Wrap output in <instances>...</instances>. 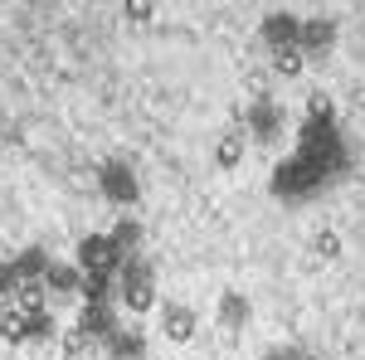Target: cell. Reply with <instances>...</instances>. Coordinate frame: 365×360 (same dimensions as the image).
<instances>
[{
    "label": "cell",
    "mask_w": 365,
    "mask_h": 360,
    "mask_svg": "<svg viewBox=\"0 0 365 360\" xmlns=\"http://www.w3.org/2000/svg\"><path fill=\"white\" fill-rule=\"evenodd\" d=\"M297 151L312 156V161H322L336 180L351 170V146L341 137L336 117H307V122H302V137H297Z\"/></svg>",
    "instance_id": "obj_2"
},
{
    "label": "cell",
    "mask_w": 365,
    "mask_h": 360,
    "mask_svg": "<svg viewBox=\"0 0 365 360\" xmlns=\"http://www.w3.org/2000/svg\"><path fill=\"white\" fill-rule=\"evenodd\" d=\"M273 73L297 78V73H302V44H282V49H273Z\"/></svg>",
    "instance_id": "obj_16"
},
{
    "label": "cell",
    "mask_w": 365,
    "mask_h": 360,
    "mask_svg": "<svg viewBox=\"0 0 365 360\" xmlns=\"http://www.w3.org/2000/svg\"><path fill=\"white\" fill-rule=\"evenodd\" d=\"M122 10H127L132 25H151L156 20V0H122Z\"/></svg>",
    "instance_id": "obj_21"
},
{
    "label": "cell",
    "mask_w": 365,
    "mask_h": 360,
    "mask_svg": "<svg viewBox=\"0 0 365 360\" xmlns=\"http://www.w3.org/2000/svg\"><path fill=\"white\" fill-rule=\"evenodd\" d=\"M244 127H249V137L258 141V146H273V141L282 137V127H287L282 103H273V98H258V103H249V112H244Z\"/></svg>",
    "instance_id": "obj_3"
},
{
    "label": "cell",
    "mask_w": 365,
    "mask_h": 360,
    "mask_svg": "<svg viewBox=\"0 0 365 360\" xmlns=\"http://www.w3.org/2000/svg\"><path fill=\"white\" fill-rule=\"evenodd\" d=\"M108 346H113V360H141L146 336H141V331H122V326H117V336L108 341Z\"/></svg>",
    "instance_id": "obj_15"
},
{
    "label": "cell",
    "mask_w": 365,
    "mask_h": 360,
    "mask_svg": "<svg viewBox=\"0 0 365 360\" xmlns=\"http://www.w3.org/2000/svg\"><path fill=\"white\" fill-rule=\"evenodd\" d=\"M244 141H249V127L225 132V137L215 141V166H220V170H234L239 161H244Z\"/></svg>",
    "instance_id": "obj_12"
},
{
    "label": "cell",
    "mask_w": 365,
    "mask_h": 360,
    "mask_svg": "<svg viewBox=\"0 0 365 360\" xmlns=\"http://www.w3.org/2000/svg\"><path fill=\"white\" fill-rule=\"evenodd\" d=\"M113 244L122 253H137V244H141V224L137 220H117L113 224Z\"/></svg>",
    "instance_id": "obj_18"
},
{
    "label": "cell",
    "mask_w": 365,
    "mask_h": 360,
    "mask_svg": "<svg viewBox=\"0 0 365 360\" xmlns=\"http://www.w3.org/2000/svg\"><path fill=\"white\" fill-rule=\"evenodd\" d=\"M220 322H225L229 331H239V326L249 322V297H244V292H225V297H220Z\"/></svg>",
    "instance_id": "obj_14"
},
{
    "label": "cell",
    "mask_w": 365,
    "mask_h": 360,
    "mask_svg": "<svg viewBox=\"0 0 365 360\" xmlns=\"http://www.w3.org/2000/svg\"><path fill=\"white\" fill-rule=\"evenodd\" d=\"M78 326H83L93 341H113V336H117L113 302H83V307H78Z\"/></svg>",
    "instance_id": "obj_7"
},
{
    "label": "cell",
    "mask_w": 365,
    "mask_h": 360,
    "mask_svg": "<svg viewBox=\"0 0 365 360\" xmlns=\"http://www.w3.org/2000/svg\"><path fill=\"white\" fill-rule=\"evenodd\" d=\"M195 307L185 302H166V312H161V331H166V341H175V346H185V341H195Z\"/></svg>",
    "instance_id": "obj_6"
},
{
    "label": "cell",
    "mask_w": 365,
    "mask_h": 360,
    "mask_svg": "<svg viewBox=\"0 0 365 360\" xmlns=\"http://www.w3.org/2000/svg\"><path fill=\"white\" fill-rule=\"evenodd\" d=\"M307 117H336V112H331V98H327V93H312L307 98Z\"/></svg>",
    "instance_id": "obj_25"
},
{
    "label": "cell",
    "mask_w": 365,
    "mask_h": 360,
    "mask_svg": "<svg viewBox=\"0 0 365 360\" xmlns=\"http://www.w3.org/2000/svg\"><path fill=\"white\" fill-rule=\"evenodd\" d=\"M15 282H20L15 258H0V297H10V292H15Z\"/></svg>",
    "instance_id": "obj_22"
},
{
    "label": "cell",
    "mask_w": 365,
    "mask_h": 360,
    "mask_svg": "<svg viewBox=\"0 0 365 360\" xmlns=\"http://www.w3.org/2000/svg\"><path fill=\"white\" fill-rule=\"evenodd\" d=\"M44 282L54 297H83V263H49Z\"/></svg>",
    "instance_id": "obj_10"
},
{
    "label": "cell",
    "mask_w": 365,
    "mask_h": 360,
    "mask_svg": "<svg viewBox=\"0 0 365 360\" xmlns=\"http://www.w3.org/2000/svg\"><path fill=\"white\" fill-rule=\"evenodd\" d=\"M312 253H317L322 263H336V258H341V234H331V229H322V234L312 239Z\"/></svg>",
    "instance_id": "obj_20"
},
{
    "label": "cell",
    "mask_w": 365,
    "mask_h": 360,
    "mask_svg": "<svg viewBox=\"0 0 365 360\" xmlns=\"http://www.w3.org/2000/svg\"><path fill=\"white\" fill-rule=\"evenodd\" d=\"M88 346H93V336H88V331H83V326H73V331L63 336V351H68V356H83Z\"/></svg>",
    "instance_id": "obj_23"
},
{
    "label": "cell",
    "mask_w": 365,
    "mask_h": 360,
    "mask_svg": "<svg viewBox=\"0 0 365 360\" xmlns=\"http://www.w3.org/2000/svg\"><path fill=\"white\" fill-rule=\"evenodd\" d=\"M54 336V317L49 312H25V341H49Z\"/></svg>",
    "instance_id": "obj_19"
},
{
    "label": "cell",
    "mask_w": 365,
    "mask_h": 360,
    "mask_svg": "<svg viewBox=\"0 0 365 360\" xmlns=\"http://www.w3.org/2000/svg\"><path fill=\"white\" fill-rule=\"evenodd\" d=\"M331 185H336V175L322 166V161L292 151V156L273 170V185H268V190H273V200H282V205H307V200H317V195L331 190Z\"/></svg>",
    "instance_id": "obj_1"
},
{
    "label": "cell",
    "mask_w": 365,
    "mask_h": 360,
    "mask_svg": "<svg viewBox=\"0 0 365 360\" xmlns=\"http://www.w3.org/2000/svg\"><path fill=\"white\" fill-rule=\"evenodd\" d=\"M49 297H54V292H49L44 277H20L15 292H10V302L20 307V312H49Z\"/></svg>",
    "instance_id": "obj_11"
},
{
    "label": "cell",
    "mask_w": 365,
    "mask_h": 360,
    "mask_svg": "<svg viewBox=\"0 0 365 360\" xmlns=\"http://www.w3.org/2000/svg\"><path fill=\"white\" fill-rule=\"evenodd\" d=\"M263 44L268 49H282V44H297V34H302V20L297 15H287V10H273V15H263Z\"/></svg>",
    "instance_id": "obj_8"
},
{
    "label": "cell",
    "mask_w": 365,
    "mask_h": 360,
    "mask_svg": "<svg viewBox=\"0 0 365 360\" xmlns=\"http://www.w3.org/2000/svg\"><path fill=\"white\" fill-rule=\"evenodd\" d=\"M122 258H127V253L113 244V234H83V239H78V263H83V268H108V273H117Z\"/></svg>",
    "instance_id": "obj_5"
},
{
    "label": "cell",
    "mask_w": 365,
    "mask_h": 360,
    "mask_svg": "<svg viewBox=\"0 0 365 360\" xmlns=\"http://www.w3.org/2000/svg\"><path fill=\"white\" fill-rule=\"evenodd\" d=\"M297 44H302V54H331V44H336V20H302V34H297Z\"/></svg>",
    "instance_id": "obj_9"
},
{
    "label": "cell",
    "mask_w": 365,
    "mask_h": 360,
    "mask_svg": "<svg viewBox=\"0 0 365 360\" xmlns=\"http://www.w3.org/2000/svg\"><path fill=\"white\" fill-rule=\"evenodd\" d=\"M49 263H54V258H49L44 249H25V253H15V268H20V277H44V273H49Z\"/></svg>",
    "instance_id": "obj_17"
},
{
    "label": "cell",
    "mask_w": 365,
    "mask_h": 360,
    "mask_svg": "<svg viewBox=\"0 0 365 360\" xmlns=\"http://www.w3.org/2000/svg\"><path fill=\"white\" fill-rule=\"evenodd\" d=\"M98 190L108 195L113 205H132L141 195V185H137V170L127 166V161H108V166L98 170Z\"/></svg>",
    "instance_id": "obj_4"
},
{
    "label": "cell",
    "mask_w": 365,
    "mask_h": 360,
    "mask_svg": "<svg viewBox=\"0 0 365 360\" xmlns=\"http://www.w3.org/2000/svg\"><path fill=\"white\" fill-rule=\"evenodd\" d=\"M117 292V273L108 268H83V297L88 302H113Z\"/></svg>",
    "instance_id": "obj_13"
},
{
    "label": "cell",
    "mask_w": 365,
    "mask_h": 360,
    "mask_svg": "<svg viewBox=\"0 0 365 360\" xmlns=\"http://www.w3.org/2000/svg\"><path fill=\"white\" fill-rule=\"evenodd\" d=\"M263 360H317V356H312L307 346H273Z\"/></svg>",
    "instance_id": "obj_24"
}]
</instances>
